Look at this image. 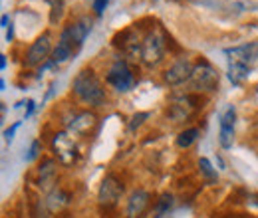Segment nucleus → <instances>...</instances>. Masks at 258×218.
<instances>
[{"mask_svg":"<svg viewBox=\"0 0 258 218\" xmlns=\"http://www.w3.org/2000/svg\"><path fill=\"white\" fill-rule=\"evenodd\" d=\"M52 149H54V155L58 157V161H60L62 165H66V167L74 165V163L78 161V157H80L78 145H76L72 133H68V131H60V133L54 135V139H52Z\"/></svg>","mask_w":258,"mask_h":218,"instance_id":"obj_7","label":"nucleus"},{"mask_svg":"<svg viewBox=\"0 0 258 218\" xmlns=\"http://www.w3.org/2000/svg\"><path fill=\"white\" fill-rule=\"evenodd\" d=\"M92 32V20L90 18H80L76 22H72L62 34H60V40H58V46L54 48V54H52V62L54 63H62L66 60H70L86 42V38L90 36Z\"/></svg>","mask_w":258,"mask_h":218,"instance_id":"obj_1","label":"nucleus"},{"mask_svg":"<svg viewBox=\"0 0 258 218\" xmlns=\"http://www.w3.org/2000/svg\"><path fill=\"white\" fill-rule=\"evenodd\" d=\"M149 117V113H137V115H133V119H131V123H129V129L131 131H135L139 125H143V121Z\"/></svg>","mask_w":258,"mask_h":218,"instance_id":"obj_20","label":"nucleus"},{"mask_svg":"<svg viewBox=\"0 0 258 218\" xmlns=\"http://www.w3.org/2000/svg\"><path fill=\"white\" fill-rule=\"evenodd\" d=\"M197 97L193 95H183V97H177L171 105H169V109H167V115L175 121V123H181V121H185L191 113H193V109L197 107Z\"/></svg>","mask_w":258,"mask_h":218,"instance_id":"obj_12","label":"nucleus"},{"mask_svg":"<svg viewBox=\"0 0 258 218\" xmlns=\"http://www.w3.org/2000/svg\"><path fill=\"white\" fill-rule=\"evenodd\" d=\"M96 125H97L96 113H92V111H82V113H78V115L70 121L68 133L78 135V137H84V135H88Z\"/></svg>","mask_w":258,"mask_h":218,"instance_id":"obj_13","label":"nucleus"},{"mask_svg":"<svg viewBox=\"0 0 258 218\" xmlns=\"http://www.w3.org/2000/svg\"><path fill=\"white\" fill-rule=\"evenodd\" d=\"M0 67H2V69H4V67H6V56H4V54H2V56H0Z\"/></svg>","mask_w":258,"mask_h":218,"instance_id":"obj_28","label":"nucleus"},{"mask_svg":"<svg viewBox=\"0 0 258 218\" xmlns=\"http://www.w3.org/2000/svg\"><path fill=\"white\" fill-rule=\"evenodd\" d=\"M199 169H201V173H203L209 181H217V177H219V175H217V171L213 169V165H211V161H209V159L201 157V159H199Z\"/></svg>","mask_w":258,"mask_h":218,"instance_id":"obj_19","label":"nucleus"},{"mask_svg":"<svg viewBox=\"0 0 258 218\" xmlns=\"http://www.w3.org/2000/svg\"><path fill=\"white\" fill-rule=\"evenodd\" d=\"M62 14V0H52V22H56Z\"/></svg>","mask_w":258,"mask_h":218,"instance_id":"obj_21","label":"nucleus"},{"mask_svg":"<svg viewBox=\"0 0 258 218\" xmlns=\"http://www.w3.org/2000/svg\"><path fill=\"white\" fill-rule=\"evenodd\" d=\"M18 127H20V121H16V123L12 125L10 129H6V131H4V139H6V143H12V139H14V133L18 131Z\"/></svg>","mask_w":258,"mask_h":218,"instance_id":"obj_23","label":"nucleus"},{"mask_svg":"<svg viewBox=\"0 0 258 218\" xmlns=\"http://www.w3.org/2000/svg\"><path fill=\"white\" fill-rule=\"evenodd\" d=\"M149 204H151V194L147 190H143V188H137V190H133L129 194L125 214H127V218H141L147 212Z\"/></svg>","mask_w":258,"mask_h":218,"instance_id":"obj_11","label":"nucleus"},{"mask_svg":"<svg viewBox=\"0 0 258 218\" xmlns=\"http://www.w3.org/2000/svg\"><path fill=\"white\" fill-rule=\"evenodd\" d=\"M68 204H70V196H68V192H66L64 188H60V187L52 188V190L48 192L46 200H44L46 210H48V212H52V214L62 212Z\"/></svg>","mask_w":258,"mask_h":218,"instance_id":"obj_15","label":"nucleus"},{"mask_svg":"<svg viewBox=\"0 0 258 218\" xmlns=\"http://www.w3.org/2000/svg\"><path fill=\"white\" fill-rule=\"evenodd\" d=\"M199 135H201V131H199L197 127L185 129V131L179 133V137H177V147H179V149H189L195 141L199 139Z\"/></svg>","mask_w":258,"mask_h":218,"instance_id":"obj_17","label":"nucleus"},{"mask_svg":"<svg viewBox=\"0 0 258 218\" xmlns=\"http://www.w3.org/2000/svg\"><path fill=\"white\" fill-rule=\"evenodd\" d=\"M189 82L197 92H215L219 88V71L207 60H201L193 67Z\"/></svg>","mask_w":258,"mask_h":218,"instance_id":"obj_6","label":"nucleus"},{"mask_svg":"<svg viewBox=\"0 0 258 218\" xmlns=\"http://www.w3.org/2000/svg\"><path fill=\"white\" fill-rule=\"evenodd\" d=\"M165 56V36L161 30H151L141 42V60L145 65L155 67Z\"/></svg>","mask_w":258,"mask_h":218,"instance_id":"obj_4","label":"nucleus"},{"mask_svg":"<svg viewBox=\"0 0 258 218\" xmlns=\"http://www.w3.org/2000/svg\"><path fill=\"white\" fill-rule=\"evenodd\" d=\"M26 105H28V109H26V115H24V119H28L30 115L34 113V107H36V103H34V99H28L26 101Z\"/></svg>","mask_w":258,"mask_h":218,"instance_id":"obj_25","label":"nucleus"},{"mask_svg":"<svg viewBox=\"0 0 258 218\" xmlns=\"http://www.w3.org/2000/svg\"><path fill=\"white\" fill-rule=\"evenodd\" d=\"M14 40V26L10 24L8 28H6V42H12Z\"/></svg>","mask_w":258,"mask_h":218,"instance_id":"obj_26","label":"nucleus"},{"mask_svg":"<svg viewBox=\"0 0 258 218\" xmlns=\"http://www.w3.org/2000/svg\"><path fill=\"white\" fill-rule=\"evenodd\" d=\"M219 143H221L223 149H230V147H232V143H234V127H225V125H221Z\"/></svg>","mask_w":258,"mask_h":218,"instance_id":"obj_18","label":"nucleus"},{"mask_svg":"<svg viewBox=\"0 0 258 218\" xmlns=\"http://www.w3.org/2000/svg\"><path fill=\"white\" fill-rule=\"evenodd\" d=\"M52 54H54V52H52V36L46 32V34H42L32 46H30L24 63H26L28 67H36V65H40L42 62H46Z\"/></svg>","mask_w":258,"mask_h":218,"instance_id":"obj_9","label":"nucleus"},{"mask_svg":"<svg viewBox=\"0 0 258 218\" xmlns=\"http://www.w3.org/2000/svg\"><path fill=\"white\" fill-rule=\"evenodd\" d=\"M8 20H10L8 14H4V16H2V26H4V28H8Z\"/></svg>","mask_w":258,"mask_h":218,"instance_id":"obj_27","label":"nucleus"},{"mask_svg":"<svg viewBox=\"0 0 258 218\" xmlns=\"http://www.w3.org/2000/svg\"><path fill=\"white\" fill-rule=\"evenodd\" d=\"M228 56V80L238 86L250 76V69L258 60V44H242L236 48L225 50Z\"/></svg>","mask_w":258,"mask_h":218,"instance_id":"obj_2","label":"nucleus"},{"mask_svg":"<svg viewBox=\"0 0 258 218\" xmlns=\"http://www.w3.org/2000/svg\"><path fill=\"white\" fill-rule=\"evenodd\" d=\"M74 94L78 95L86 105H94L99 107L105 101V92L101 82L96 78V74L92 69H82L76 78H74Z\"/></svg>","mask_w":258,"mask_h":218,"instance_id":"obj_3","label":"nucleus"},{"mask_svg":"<svg viewBox=\"0 0 258 218\" xmlns=\"http://www.w3.org/2000/svg\"><path fill=\"white\" fill-rule=\"evenodd\" d=\"M173 204H175V198H173V194H169V192H163L161 196H159V200L155 202V208H153V214L155 218H161L165 216L171 208H173Z\"/></svg>","mask_w":258,"mask_h":218,"instance_id":"obj_16","label":"nucleus"},{"mask_svg":"<svg viewBox=\"0 0 258 218\" xmlns=\"http://www.w3.org/2000/svg\"><path fill=\"white\" fill-rule=\"evenodd\" d=\"M56 173H58V165H56V161H52V159H48V161H44L42 163V167L38 169V179H36V185L42 188V190H52V188H56Z\"/></svg>","mask_w":258,"mask_h":218,"instance_id":"obj_14","label":"nucleus"},{"mask_svg":"<svg viewBox=\"0 0 258 218\" xmlns=\"http://www.w3.org/2000/svg\"><path fill=\"white\" fill-rule=\"evenodd\" d=\"M107 4H109V0H94V2H92V6H94V10H96L97 16L103 14V10L107 8Z\"/></svg>","mask_w":258,"mask_h":218,"instance_id":"obj_22","label":"nucleus"},{"mask_svg":"<svg viewBox=\"0 0 258 218\" xmlns=\"http://www.w3.org/2000/svg\"><path fill=\"white\" fill-rule=\"evenodd\" d=\"M38 151H40V141H34L30 151H28V155H26V161H34L38 157Z\"/></svg>","mask_w":258,"mask_h":218,"instance_id":"obj_24","label":"nucleus"},{"mask_svg":"<svg viewBox=\"0 0 258 218\" xmlns=\"http://www.w3.org/2000/svg\"><path fill=\"white\" fill-rule=\"evenodd\" d=\"M105 82L119 94H125L129 92L133 86H135V76L131 71V67L127 65L125 60L117 58L115 62L111 63V67L107 69V76H105Z\"/></svg>","mask_w":258,"mask_h":218,"instance_id":"obj_5","label":"nucleus"},{"mask_svg":"<svg viewBox=\"0 0 258 218\" xmlns=\"http://www.w3.org/2000/svg\"><path fill=\"white\" fill-rule=\"evenodd\" d=\"M121 194H123V185H121V181H119L117 177H113V175H107V177L101 181V185H99L97 202H99L101 206H115V204L119 202Z\"/></svg>","mask_w":258,"mask_h":218,"instance_id":"obj_8","label":"nucleus"},{"mask_svg":"<svg viewBox=\"0 0 258 218\" xmlns=\"http://www.w3.org/2000/svg\"><path fill=\"white\" fill-rule=\"evenodd\" d=\"M193 67L195 65L191 63L189 58H179V60H175V62L171 63V67L165 69L163 80H165V84H169V86H181V84H185V82L191 80Z\"/></svg>","mask_w":258,"mask_h":218,"instance_id":"obj_10","label":"nucleus"}]
</instances>
